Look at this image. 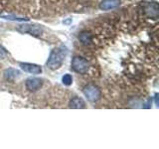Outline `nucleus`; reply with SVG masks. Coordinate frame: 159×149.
Listing matches in <instances>:
<instances>
[{
	"label": "nucleus",
	"instance_id": "f257e3e1",
	"mask_svg": "<svg viewBox=\"0 0 159 149\" xmlns=\"http://www.w3.org/2000/svg\"><path fill=\"white\" fill-rule=\"evenodd\" d=\"M67 55V49L61 46L59 48H55L50 53V56L47 61V67L51 70H57L62 66Z\"/></svg>",
	"mask_w": 159,
	"mask_h": 149
},
{
	"label": "nucleus",
	"instance_id": "f03ea898",
	"mask_svg": "<svg viewBox=\"0 0 159 149\" xmlns=\"http://www.w3.org/2000/svg\"><path fill=\"white\" fill-rule=\"evenodd\" d=\"M84 96L88 98V101L92 102H96L101 99L102 92L97 86L94 84H87L86 87L83 88Z\"/></svg>",
	"mask_w": 159,
	"mask_h": 149
},
{
	"label": "nucleus",
	"instance_id": "7ed1b4c3",
	"mask_svg": "<svg viewBox=\"0 0 159 149\" xmlns=\"http://www.w3.org/2000/svg\"><path fill=\"white\" fill-rule=\"evenodd\" d=\"M72 69L78 74H86L89 71V63L83 57H75L72 60Z\"/></svg>",
	"mask_w": 159,
	"mask_h": 149
},
{
	"label": "nucleus",
	"instance_id": "20e7f679",
	"mask_svg": "<svg viewBox=\"0 0 159 149\" xmlns=\"http://www.w3.org/2000/svg\"><path fill=\"white\" fill-rule=\"evenodd\" d=\"M17 30L21 33H28L33 36H40L43 33V28L39 25H21Z\"/></svg>",
	"mask_w": 159,
	"mask_h": 149
},
{
	"label": "nucleus",
	"instance_id": "39448f33",
	"mask_svg": "<svg viewBox=\"0 0 159 149\" xmlns=\"http://www.w3.org/2000/svg\"><path fill=\"white\" fill-rule=\"evenodd\" d=\"M26 88L30 92H37L43 86V82L41 79L38 78H29L27 79L26 83H25Z\"/></svg>",
	"mask_w": 159,
	"mask_h": 149
},
{
	"label": "nucleus",
	"instance_id": "423d86ee",
	"mask_svg": "<svg viewBox=\"0 0 159 149\" xmlns=\"http://www.w3.org/2000/svg\"><path fill=\"white\" fill-rule=\"evenodd\" d=\"M20 67L24 72L33 74H39L42 73V68L36 64H30V63H20Z\"/></svg>",
	"mask_w": 159,
	"mask_h": 149
},
{
	"label": "nucleus",
	"instance_id": "0eeeda50",
	"mask_svg": "<svg viewBox=\"0 0 159 149\" xmlns=\"http://www.w3.org/2000/svg\"><path fill=\"white\" fill-rule=\"evenodd\" d=\"M145 13L148 17L156 19L159 14V7L157 2H149L145 5Z\"/></svg>",
	"mask_w": 159,
	"mask_h": 149
},
{
	"label": "nucleus",
	"instance_id": "6e6552de",
	"mask_svg": "<svg viewBox=\"0 0 159 149\" xmlns=\"http://www.w3.org/2000/svg\"><path fill=\"white\" fill-rule=\"evenodd\" d=\"M120 5V0H102L99 3V8L103 11L116 9Z\"/></svg>",
	"mask_w": 159,
	"mask_h": 149
},
{
	"label": "nucleus",
	"instance_id": "1a4fd4ad",
	"mask_svg": "<svg viewBox=\"0 0 159 149\" xmlns=\"http://www.w3.org/2000/svg\"><path fill=\"white\" fill-rule=\"evenodd\" d=\"M20 71L16 69H13V68H9L7 70L4 71V78L8 79V81H14L16 78L20 77Z\"/></svg>",
	"mask_w": 159,
	"mask_h": 149
},
{
	"label": "nucleus",
	"instance_id": "9d476101",
	"mask_svg": "<svg viewBox=\"0 0 159 149\" xmlns=\"http://www.w3.org/2000/svg\"><path fill=\"white\" fill-rule=\"evenodd\" d=\"M84 106H86V103H84V99L81 97H75L71 99V102H70V107L71 108L80 109V108H84Z\"/></svg>",
	"mask_w": 159,
	"mask_h": 149
},
{
	"label": "nucleus",
	"instance_id": "9b49d317",
	"mask_svg": "<svg viewBox=\"0 0 159 149\" xmlns=\"http://www.w3.org/2000/svg\"><path fill=\"white\" fill-rule=\"evenodd\" d=\"M79 40L84 45H89V44L92 43L93 36H92V34L89 33V32L84 31L82 33H80V35H79Z\"/></svg>",
	"mask_w": 159,
	"mask_h": 149
},
{
	"label": "nucleus",
	"instance_id": "f8f14e48",
	"mask_svg": "<svg viewBox=\"0 0 159 149\" xmlns=\"http://www.w3.org/2000/svg\"><path fill=\"white\" fill-rule=\"evenodd\" d=\"M1 18L7 19V20H12V21H29L28 18L16 17V16H13V15H2Z\"/></svg>",
	"mask_w": 159,
	"mask_h": 149
},
{
	"label": "nucleus",
	"instance_id": "ddd939ff",
	"mask_svg": "<svg viewBox=\"0 0 159 149\" xmlns=\"http://www.w3.org/2000/svg\"><path fill=\"white\" fill-rule=\"evenodd\" d=\"M62 83L65 84V86H67V87L71 86V84H73V77L70 74H66L62 78Z\"/></svg>",
	"mask_w": 159,
	"mask_h": 149
},
{
	"label": "nucleus",
	"instance_id": "4468645a",
	"mask_svg": "<svg viewBox=\"0 0 159 149\" xmlns=\"http://www.w3.org/2000/svg\"><path fill=\"white\" fill-rule=\"evenodd\" d=\"M7 55H8V53L6 50H5L2 46H0V59H5L7 57Z\"/></svg>",
	"mask_w": 159,
	"mask_h": 149
}]
</instances>
